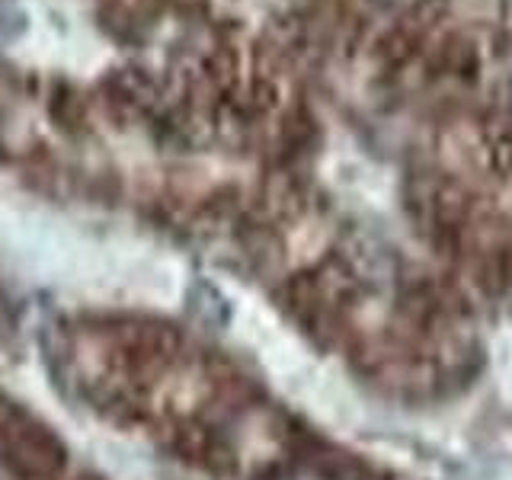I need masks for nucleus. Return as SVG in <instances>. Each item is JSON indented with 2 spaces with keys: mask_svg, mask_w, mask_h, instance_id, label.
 <instances>
[{
  "mask_svg": "<svg viewBox=\"0 0 512 480\" xmlns=\"http://www.w3.org/2000/svg\"><path fill=\"white\" fill-rule=\"evenodd\" d=\"M0 461L23 480H55L68 464V448L36 413L0 394Z\"/></svg>",
  "mask_w": 512,
  "mask_h": 480,
  "instance_id": "1",
  "label": "nucleus"
}]
</instances>
